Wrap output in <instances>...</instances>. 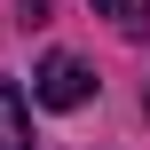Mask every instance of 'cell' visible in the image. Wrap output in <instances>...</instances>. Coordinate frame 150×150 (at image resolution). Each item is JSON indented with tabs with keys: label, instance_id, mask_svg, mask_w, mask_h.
<instances>
[{
	"label": "cell",
	"instance_id": "6da1fadb",
	"mask_svg": "<svg viewBox=\"0 0 150 150\" xmlns=\"http://www.w3.org/2000/svg\"><path fill=\"white\" fill-rule=\"evenodd\" d=\"M32 95H40L47 111H79V103L95 95V71H87L71 47H55V55H40V71H32Z\"/></svg>",
	"mask_w": 150,
	"mask_h": 150
},
{
	"label": "cell",
	"instance_id": "7a4b0ae2",
	"mask_svg": "<svg viewBox=\"0 0 150 150\" xmlns=\"http://www.w3.org/2000/svg\"><path fill=\"white\" fill-rule=\"evenodd\" d=\"M0 150H32V103L16 79H0Z\"/></svg>",
	"mask_w": 150,
	"mask_h": 150
},
{
	"label": "cell",
	"instance_id": "3957f363",
	"mask_svg": "<svg viewBox=\"0 0 150 150\" xmlns=\"http://www.w3.org/2000/svg\"><path fill=\"white\" fill-rule=\"evenodd\" d=\"M95 16H111V24H142V0H95Z\"/></svg>",
	"mask_w": 150,
	"mask_h": 150
},
{
	"label": "cell",
	"instance_id": "277c9868",
	"mask_svg": "<svg viewBox=\"0 0 150 150\" xmlns=\"http://www.w3.org/2000/svg\"><path fill=\"white\" fill-rule=\"evenodd\" d=\"M142 103H150V95H142Z\"/></svg>",
	"mask_w": 150,
	"mask_h": 150
}]
</instances>
